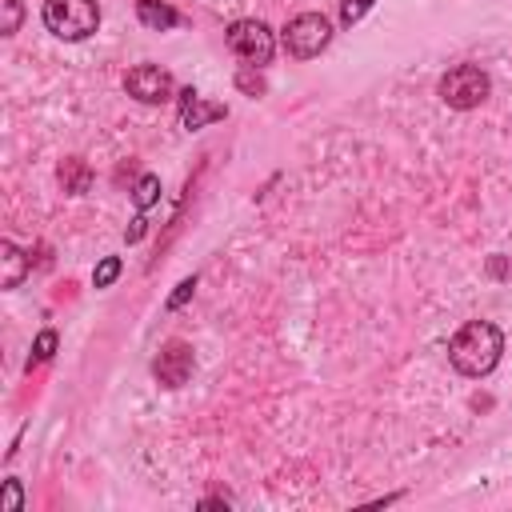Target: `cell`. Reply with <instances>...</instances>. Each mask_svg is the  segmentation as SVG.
Here are the masks:
<instances>
[{"mask_svg":"<svg viewBox=\"0 0 512 512\" xmlns=\"http://www.w3.org/2000/svg\"><path fill=\"white\" fill-rule=\"evenodd\" d=\"M136 20L144 28H152V32H168V28L180 24V12L172 4H164V0H136Z\"/></svg>","mask_w":512,"mask_h":512,"instance_id":"30bf717a","label":"cell"},{"mask_svg":"<svg viewBox=\"0 0 512 512\" xmlns=\"http://www.w3.org/2000/svg\"><path fill=\"white\" fill-rule=\"evenodd\" d=\"M156 200H160V176L156 172H144L136 180V188H132V204H136V212H148Z\"/></svg>","mask_w":512,"mask_h":512,"instance_id":"7c38bea8","label":"cell"},{"mask_svg":"<svg viewBox=\"0 0 512 512\" xmlns=\"http://www.w3.org/2000/svg\"><path fill=\"white\" fill-rule=\"evenodd\" d=\"M56 180H60V188L68 196H84L92 188V168H88L84 156H64L60 168H56Z\"/></svg>","mask_w":512,"mask_h":512,"instance_id":"9c48e42d","label":"cell"},{"mask_svg":"<svg viewBox=\"0 0 512 512\" xmlns=\"http://www.w3.org/2000/svg\"><path fill=\"white\" fill-rule=\"evenodd\" d=\"M236 88H240L244 96H264V76L256 72V64H244V68L236 72Z\"/></svg>","mask_w":512,"mask_h":512,"instance_id":"9a60e30c","label":"cell"},{"mask_svg":"<svg viewBox=\"0 0 512 512\" xmlns=\"http://www.w3.org/2000/svg\"><path fill=\"white\" fill-rule=\"evenodd\" d=\"M124 88H128V96L140 100V104H168V100L176 96V80H172V72L160 68V64H136V68H128Z\"/></svg>","mask_w":512,"mask_h":512,"instance_id":"8992f818","label":"cell"},{"mask_svg":"<svg viewBox=\"0 0 512 512\" xmlns=\"http://www.w3.org/2000/svg\"><path fill=\"white\" fill-rule=\"evenodd\" d=\"M140 236H144V212H136V220H132V228L124 232V240H128V244H136Z\"/></svg>","mask_w":512,"mask_h":512,"instance_id":"ffe728a7","label":"cell"},{"mask_svg":"<svg viewBox=\"0 0 512 512\" xmlns=\"http://www.w3.org/2000/svg\"><path fill=\"white\" fill-rule=\"evenodd\" d=\"M192 364H196L192 344L168 340V344L156 352V360H152V376H156V384H164V388H180V384H188Z\"/></svg>","mask_w":512,"mask_h":512,"instance_id":"52a82bcc","label":"cell"},{"mask_svg":"<svg viewBox=\"0 0 512 512\" xmlns=\"http://www.w3.org/2000/svg\"><path fill=\"white\" fill-rule=\"evenodd\" d=\"M0 508H4V512H20V508H24V488H20V480H4V500H0Z\"/></svg>","mask_w":512,"mask_h":512,"instance_id":"ac0fdd59","label":"cell"},{"mask_svg":"<svg viewBox=\"0 0 512 512\" xmlns=\"http://www.w3.org/2000/svg\"><path fill=\"white\" fill-rule=\"evenodd\" d=\"M192 292H196V276H184V280L176 284V292L168 296V304H164V308H168V312H176V308H180V304H184Z\"/></svg>","mask_w":512,"mask_h":512,"instance_id":"d6986e66","label":"cell"},{"mask_svg":"<svg viewBox=\"0 0 512 512\" xmlns=\"http://www.w3.org/2000/svg\"><path fill=\"white\" fill-rule=\"evenodd\" d=\"M176 100H180V128H188V132H196V128H204V124H212V120H224V116H228V108H224V104L204 100L196 88L176 92Z\"/></svg>","mask_w":512,"mask_h":512,"instance_id":"ba28073f","label":"cell"},{"mask_svg":"<svg viewBox=\"0 0 512 512\" xmlns=\"http://www.w3.org/2000/svg\"><path fill=\"white\" fill-rule=\"evenodd\" d=\"M44 28L60 40H88L100 28L96 0H44Z\"/></svg>","mask_w":512,"mask_h":512,"instance_id":"7a4b0ae2","label":"cell"},{"mask_svg":"<svg viewBox=\"0 0 512 512\" xmlns=\"http://www.w3.org/2000/svg\"><path fill=\"white\" fill-rule=\"evenodd\" d=\"M120 268H124L120 256H104V260L96 264V272H92V284H96V288H112L116 276H120Z\"/></svg>","mask_w":512,"mask_h":512,"instance_id":"4fadbf2b","label":"cell"},{"mask_svg":"<svg viewBox=\"0 0 512 512\" xmlns=\"http://www.w3.org/2000/svg\"><path fill=\"white\" fill-rule=\"evenodd\" d=\"M0 260H4V288H20V280L32 268V256L20 252L12 240H0Z\"/></svg>","mask_w":512,"mask_h":512,"instance_id":"8fae6325","label":"cell"},{"mask_svg":"<svg viewBox=\"0 0 512 512\" xmlns=\"http://www.w3.org/2000/svg\"><path fill=\"white\" fill-rule=\"evenodd\" d=\"M372 4H376V0H340V24H344V28H352V24H356Z\"/></svg>","mask_w":512,"mask_h":512,"instance_id":"e0dca14e","label":"cell"},{"mask_svg":"<svg viewBox=\"0 0 512 512\" xmlns=\"http://www.w3.org/2000/svg\"><path fill=\"white\" fill-rule=\"evenodd\" d=\"M0 4H4V28L0 32L4 36H16L20 32V20H24V4L20 0H0Z\"/></svg>","mask_w":512,"mask_h":512,"instance_id":"2e32d148","label":"cell"},{"mask_svg":"<svg viewBox=\"0 0 512 512\" xmlns=\"http://www.w3.org/2000/svg\"><path fill=\"white\" fill-rule=\"evenodd\" d=\"M280 44H284V52L292 60H312L332 44V20L324 12H300V16H292L284 24Z\"/></svg>","mask_w":512,"mask_h":512,"instance_id":"3957f363","label":"cell"},{"mask_svg":"<svg viewBox=\"0 0 512 512\" xmlns=\"http://www.w3.org/2000/svg\"><path fill=\"white\" fill-rule=\"evenodd\" d=\"M504 356V332L488 320H468L452 340H448V360L460 376H488Z\"/></svg>","mask_w":512,"mask_h":512,"instance_id":"6da1fadb","label":"cell"},{"mask_svg":"<svg viewBox=\"0 0 512 512\" xmlns=\"http://www.w3.org/2000/svg\"><path fill=\"white\" fill-rule=\"evenodd\" d=\"M224 44L244 60V64H268L272 52H276V36L264 20H232L228 32H224Z\"/></svg>","mask_w":512,"mask_h":512,"instance_id":"5b68a950","label":"cell"},{"mask_svg":"<svg viewBox=\"0 0 512 512\" xmlns=\"http://www.w3.org/2000/svg\"><path fill=\"white\" fill-rule=\"evenodd\" d=\"M232 500L228 496H208V500H200V508H228Z\"/></svg>","mask_w":512,"mask_h":512,"instance_id":"44dd1931","label":"cell"},{"mask_svg":"<svg viewBox=\"0 0 512 512\" xmlns=\"http://www.w3.org/2000/svg\"><path fill=\"white\" fill-rule=\"evenodd\" d=\"M488 272H492V276H504L508 268H504V260H492V264H488Z\"/></svg>","mask_w":512,"mask_h":512,"instance_id":"7402d4cb","label":"cell"},{"mask_svg":"<svg viewBox=\"0 0 512 512\" xmlns=\"http://www.w3.org/2000/svg\"><path fill=\"white\" fill-rule=\"evenodd\" d=\"M440 100L448 104V108H460V112H468V108H480L484 100H488V92H492V80H488V72L480 68V64H456V68H448L444 76H440Z\"/></svg>","mask_w":512,"mask_h":512,"instance_id":"277c9868","label":"cell"},{"mask_svg":"<svg viewBox=\"0 0 512 512\" xmlns=\"http://www.w3.org/2000/svg\"><path fill=\"white\" fill-rule=\"evenodd\" d=\"M56 344H60V336H56L52 328H44V332L36 336V344H32V356H28V368H32V364H44V360H52V352H56Z\"/></svg>","mask_w":512,"mask_h":512,"instance_id":"5bb4252c","label":"cell"}]
</instances>
